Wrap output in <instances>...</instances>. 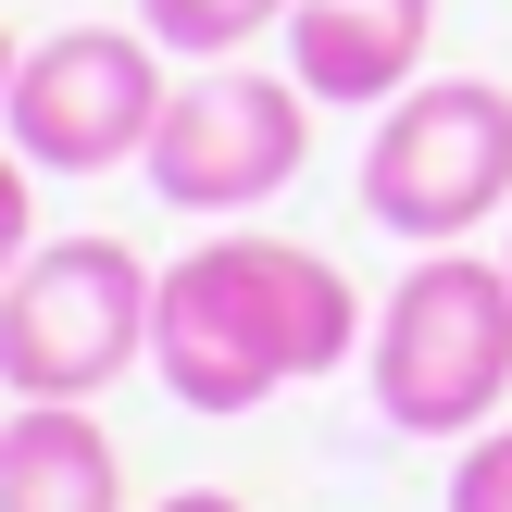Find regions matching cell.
Segmentation results:
<instances>
[{
    "label": "cell",
    "instance_id": "obj_15",
    "mask_svg": "<svg viewBox=\"0 0 512 512\" xmlns=\"http://www.w3.org/2000/svg\"><path fill=\"white\" fill-rule=\"evenodd\" d=\"M500 263H512V238H500Z\"/></svg>",
    "mask_w": 512,
    "mask_h": 512
},
{
    "label": "cell",
    "instance_id": "obj_1",
    "mask_svg": "<svg viewBox=\"0 0 512 512\" xmlns=\"http://www.w3.org/2000/svg\"><path fill=\"white\" fill-rule=\"evenodd\" d=\"M363 350V300L325 250L300 238H200L163 263L150 288V363H163V400L188 413H263V400L313 388Z\"/></svg>",
    "mask_w": 512,
    "mask_h": 512
},
{
    "label": "cell",
    "instance_id": "obj_9",
    "mask_svg": "<svg viewBox=\"0 0 512 512\" xmlns=\"http://www.w3.org/2000/svg\"><path fill=\"white\" fill-rule=\"evenodd\" d=\"M138 25L188 63H238L263 25H288V0H138Z\"/></svg>",
    "mask_w": 512,
    "mask_h": 512
},
{
    "label": "cell",
    "instance_id": "obj_5",
    "mask_svg": "<svg viewBox=\"0 0 512 512\" xmlns=\"http://www.w3.org/2000/svg\"><path fill=\"white\" fill-rule=\"evenodd\" d=\"M313 113L325 100L300 88V75H250V63H200L188 88L163 100V125H150L138 175L163 188V213H263L275 188H300V163H313Z\"/></svg>",
    "mask_w": 512,
    "mask_h": 512
},
{
    "label": "cell",
    "instance_id": "obj_13",
    "mask_svg": "<svg viewBox=\"0 0 512 512\" xmlns=\"http://www.w3.org/2000/svg\"><path fill=\"white\" fill-rule=\"evenodd\" d=\"M13 63H25V38H13V25H0V100H13Z\"/></svg>",
    "mask_w": 512,
    "mask_h": 512
},
{
    "label": "cell",
    "instance_id": "obj_11",
    "mask_svg": "<svg viewBox=\"0 0 512 512\" xmlns=\"http://www.w3.org/2000/svg\"><path fill=\"white\" fill-rule=\"evenodd\" d=\"M25 250H38V163L0 150V288L25 275Z\"/></svg>",
    "mask_w": 512,
    "mask_h": 512
},
{
    "label": "cell",
    "instance_id": "obj_7",
    "mask_svg": "<svg viewBox=\"0 0 512 512\" xmlns=\"http://www.w3.org/2000/svg\"><path fill=\"white\" fill-rule=\"evenodd\" d=\"M425 38L438 0H288V75L325 113H388L400 88H425Z\"/></svg>",
    "mask_w": 512,
    "mask_h": 512
},
{
    "label": "cell",
    "instance_id": "obj_4",
    "mask_svg": "<svg viewBox=\"0 0 512 512\" xmlns=\"http://www.w3.org/2000/svg\"><path fill=\"white\" fill-rule=\"evenodd\" d=\"M150 288L163 275L125 238H38L0 288V388L13 400H100L150 363Z\"/></svg>",
    "mask_w": 512,
    "mask_h": 512
},
{
    "label": "cell",
    "instance_id": "obj_6",
    "mask_svg": "<svg viewBox=\"0 0 512 512\" xmlns=\"http://www.w3.org/2000/svg\"><path fill=\"white\" fill-rule=\"evenodd\" d=\"M163 38L150 25H63V38H25L13 100H0V138L38 175H113L150 150L163 125Z\"/></svg>",
    "mask_w": 512,
    "mask_h": 512
},
{
    "label": "cell",
    "instance_id": "obj_10",
    "mask_svg": "<svg viewBox=\"0 0 512 512\" xmlns=\"http://www.w3.org/2000/svg\"><path fill=\"white\" fill-rule=\"evenodd\" d=\"M450 512H512V425L463 438V463H450Z\"/></svg>",
    "mask_w": 512,
    "mask_h": 512
},
{
    "label": "cell",
    "instance_id": "obj_12",
    "mask_svg": "<svg viewBox=\"0 0 512 512\" xmlns=\"http://www.w3.org/2000/svg\"><path fill=\"white\" fill-rule=\"evenodd\" d=\"M163 512H250V500H238V488H175Z\"/></svg>",
    "mask_w": 512,
    "mask_h": 512
},
{
    "label": "cell",
    "instance_id": "obj_14",
    "mask_svg": "<svg viewBox=\"0 0 512 512\" xmlns=\"http://www.w3.org/2000/svg\"><path fill=\"white\" fill-rule=\"evenodd\" d=\"M0 400H13V388H0ZM0 425H13V413H0Z\"/></svg>",
    "mask_w": 512,
    "mask_h": 512
},
{
    "label": "cell",
    "instance_id": "obj_3",
    "mask_svg": "<svg viewBox=\"0 0 512 512\" xmlns=\"http://www.w3.org/2000/svg\"><path fill=\"white\" fill-rule=\"evenodd\" d=\"M500 213H512V88H488V75L400 88L363 138V225L413 250H463Z\"/></svg>",
    "mask_w": 512,
    "mask_h": 512
},
{
    "label": "cell",
    "instance_id": "obj_2",
    "mask_svg": "<svg viewBox=\"0 0 512 512\" xmlns=\"http://www.w3.org/2000/svg\"><path fill=\"white\" fill-rule=\"evenodd\" d=\"M375 425L388 438H488L512 400V263L488 250H413L388 300H375Z\"/></svg>",
    "mask_w": 512,
    "mask_h": 512
},
{
    "label": "cell",
    "instance_id": "obj_8",
    "mask_svg": "<svg viewBox=\"0 0 512 512\" xmlns=\"http://www.w3.org/2000/svg\"><path fill=\"white\" fill-rule=\"evenodd\" d=\"M0 512H125V450L88 400H13L0 425Z\"/></svg>",
    "mask_w": 512,
    "mask_h": 512
}]
</instances>
